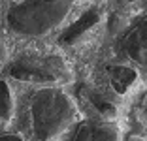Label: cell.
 I'll return each mask as SVG.
<instances>
[{
    "label": "cell",
    "instance_id": "cell-1",
    "mask_svg": "<svg viewBox=\"0 0 147 141\" xmlns=\"http://www.w3.org/2000/svg\"><path fill=\"white\" fill-rule=\"evenodd\" d=\"M70 11V0H21L8 9L6 26L17 36L40 38L59 28Z\"/></svg>",
    "mask_w": 147,
    "mask_h": 141
},
{
    "label": "cell",
    "instance_id": "cell-2",
    "mask_svg": "<svg viewBox=\"0 0 147 141\" xmlns=\"http://www.w3.org/2000/svg\"><path fill=\"white\" fill-rule=\"evenodd\" d=\"M28 117L36 141H51L74 122L76 105L64 90L45 87L30 96Z\"/></svg>",
    "mask_w": 147,
    "mask_h": 141
},
{
    "label": "cell",
    "instance_id": "cell-3",
    "mask_svg": "<svg viewBox=\"0 0 147 141\" xmlns=\"http://www.w3.org/2000/svg\"><path fill=\"white\" fill-rule=\"evenodd\" d=\"M8 75L25 83L59 85L70 81L72 72L59 55H25L8 66Z\"/></svg>",
    "mask_w": 147,
    "mask_h": 141
},
{
    "label": "cell",
    "instance_id": "cell-4",
    "mask_svg": "<svg viewBox=\"0 0 147 141\" xmlns=\"http://www.w3.org/2000/svg\"><path fill=\"white\" fill-rule=\"evenodd\" d=\"M100 19H102V13L98 8H89L87 11H83L72 25H68L59 36V43L62 47H72L78 45L79 42L87 38L91 34V30H94L98 26Z\"/></svg>",
    "mask_w": 147,
    "mask_h": 141
},
{
    "label": "cell",
    "instance_id": "cell-5",
    "mask_svg": "<svg viewBox=\"0 0 147 141\" xmlns=\"http://www.w3.org/2000/svg\"><path fill=\"white\" fill-rule=\"evenodd\" d=\"M68 141H119V128L106 120H83L74 128Z\"/></svg>",
    "mask_w": 147,
    "mask_h": 141
},
{
    "label": "cell",
    "instance_id": "cell-6",
    "mask_svg": "<svg viewBox=\"0 0 147 141\" xmlns=\"http://www.w3.org/2000/svg\"><path fill=\"white\" fill-rule=\"evenodd\" d=\"M145 32H147L145 17H140V21L130 26L121 40L123 53L130 60L138 62L140 66L145 64V58H147V34Z\"/></svg>",
    "mask_w": 147,
    "mask_h": 141
},
{
    "label": "cell",
    "instance_id": "cell-7",
    "mask_svg": "<svg viewBox=\"0 0 147 141\" xmlns=\"http://www.w3.org/2000/svg\"><path fill=\"white\" fill-rule=\"evenodd\" d=\"M81 98L87 105L91 107L94 115L100 120H106V122H113L117 119V113H119V107L113 102L111 98H108L106 94H102L96 89H89V87H81Z\"/></svg>",
    "mask_w": 147,
    "mask_h": 141
},
{
    "label": "cell",
    "instance_id": "cell-8",
    "mask_svg": "<svg viewBox=\"0 0 147 141\" xmlns=\"http://www.w3.org/2000/svg\"><path fill=\"white\" fill-rule=\"evenodd\" d=\"M106 75H108V83L117 94H126L134 83L138 81V72L134 68H130L126 64H113L106 68Z\"/></svg>",
    "mask_w": 147,
    "mask_h": 141
},
{
    "label": "cell",
    "instance_id": "cell-9",
    "mask_svg": "<svg viewBox=\"0 0 147 141\" xmlns=\"http://www.w3.org/2000/svg\"><path fill=\"white\" fill-rule=\"evenodd\" d=\"M13 109H15V102H13V94L9 85L0 79V120L6 122L13 117Z\"/></svg>",
    "mask_w": 147,
    "mask_h": 141
},
{
    "label": "cell",
    "instance_id": "cell-10",
    "mask_svg": "<svg viewBox=\"0 0 147 141\" xmlns=\"http://www.w3.org/2000/svg\"><path fill=\"white\" fill-rule=\"evenodd\" d=\"M0 141H25L19 134H0Z\"/></svg>",
    "mask_w": 147,
    "mask_h": 141
},
{
    "label": "cell",
    "instance_id": "cell-11",
    "mask_svg": "<svg viewBox=\"0 0 147 141\" xmlns=\"http://www.w3.org/2000/svg\"><path fill=\"white\" fill-rule=\"evenodd\" d=\"M4 58H6V47H4V42L0 40V64L4 62Z\"/></svg>",
    "mask_w": 147,
    "mask_h": 141
},
{
    "label": "cell",
    "instance_id": "cell-12",
    "mask_svg": "<svg viewBox=\"0 0 147 141\" xmlns=\"http://www.w3.org/2000/svg\"><path fill=\"white\" fill-rule=\"evenodd\" d=\"M126 141H145V139H143V134H142V136H136V134H130V136L126 137Z\"/></svg>",
    "mask_w": 147,
    "mask_h": 141
},
{
    "label": "cell",
    "instance_id": "cell-13",
    "mask_svg": "<svg viewBox=\"0 0 147 141\" xmlns=\"http://www.w3.org/2000/svg\"><path fill=\"white\" fill-rule=\"evenodd\" d=\"M138 0H123V4H136Z\"/></svg>",
    "mask_w": 147,
    "mask_h": 141
}]
</instances>
